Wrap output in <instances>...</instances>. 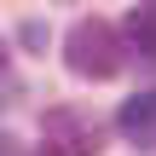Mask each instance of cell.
Instances as JSON below:
<instances>
[{"label": "cell", "instance_id": "6da1fadb", "mask_svg": "<svg viewBox=\"0 0 156 156\" xmlns=\"http://www.w3.org/2000/svg\"><path fill=\"white\" fill-rule=\"evenodd\" d=\"M64 64H69L81 81H110V75L122 69V35H116V23H104V17L69 23V35H64Z\"/></svg>", "mask_w": 156, "mask_h": 156}, {"label": "cell", "instance_id": "7a4b0ae2", "mask_svg": "<svg viewBox=\"0 0 156 156\" xmlns=\"http://www.w3.org/2000/svg\"><path fill=\"white\" fill-rule=\"evenodd\" d=\"M116 127H122L127 139H139V145H151V139H156V93H133V98L122 104V116H116Z\"/></svg>", "mask_w": 156, "mask_h": 156}, {"label": "cell", "instance_id": "3957f363", "mask_svg": "<svg viewBox=\"0 0 156 156\" xmlns=\"http://www.w3.org/2000/svg\"><path fill=\"white\" fill-rule=\"evenodd\" d=\"M127 46L139 58H156V0H139L127 12Z\"/></svg>", "mask_w": 156, "mask_h": 156}, {"label": "cell", "instance_id": "277c9868", "mask_svg": "<svg viewBox=\"0 0 156 156\" xmlns=\"http://www.w3.org/2000/svg\"><path fill=\"white\" fill-rule=\"evenodd\" d=\"M52 122H58V127H75V116H52ZM75 151L81 156H98V127H93V133H75Z\"/></svg>", "mask_w": 156, "mask_h": 156}, {"label": "cell", "instance_id": "5b68a950", "mask_svg": "<svg viewBox=\"0 0 156 156\" xmlns=\"http://www.w3.org/2000/svg\"><path fill=\"white\" fill-rule=\"evenodd\" d=\"M0 156H23V145H17L12 133H0Z\"/></svg>", "mask_w": 156, "mask_h": 156}, {"label": "cell", "instance_id": "8992f818", "mask_svg": "<svg viewBox=\"0 0 156 156\" xmlns=\"http://www.w3.org/2000/svg\"><path fill=\"white\" fill-rule=\"evenodd\" d=\"M6 64H12V46H6V41H0V75H6Z\"/></svg>", "mask_w": 156, "mask_h": 156}, {"label": "cell", "instance_id": "52a82bcc", "mask_svg": "<svg viewBox=\"0 0 156 156\" xmlns=\"http://www.w3.org/2000/svg\"><path fill=\"white\" fill-rule=\"evenodd\" d=\"M41 156H64V151H58V145H46V151H41Z\"/></svg>", "mask_w": 156, "mask_h": 156}]
</instances>
